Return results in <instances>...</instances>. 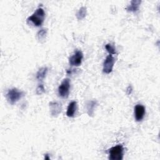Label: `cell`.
Segmentation results:
<instances>
[{
  "mask_svg": "<svg viewBox=\"0 0 160 160\" xmlns=\"http://www.w3.org/2000/svg\"><path fill=\"white\" fill-rule=\"evenodd\" d=\"M45 18L44 11L42 8H38L34 13L28 18V21L31 22L35 26H40L44 22Z\"/></svg>",
  "mask_w": 160,
  "mask_h": 160,
  "instance_id": "6da1fadb",
  "label": "cell"
},
{
  "mask_svg": "<svg viewBox=\"0 0 160 160\" xmlns=\"http://www.w3.org/2000/svg\"><path fill=\"white\" fill-rule=\"evenodd\" d=\"M23 95L24 92L22 91H19L17 88H12L8 90L6 94V98L11 104H14L18 101Z\"/></svg>",
  "mask_w": 160,
  "mask_h": 160,
  "instance_id": "7a4b0ae2",
  "label": "cell"
},
{
  "mask_svg": "<svg viewBox=\"0 0 160 160\" xmlns=\"http://www.w3.org/2000/svg\"><path fill=\"white\" fill-rule=\"evenodd\" d=\"M124 149L122 145L112 147L109 150V159L111 160H121L123 158Z\"/></svg>",
  "mask_w": 160,
  "mask_h": 160,
  "instance_id": "3957f363",
  "label": "cell"
},
{
  "mask_svg": "<svg viewBox=\"0 0 160 160\" xmlns=\"http://www.w3.org/2000/svg\"><path fill=\"white\" fill-rule=\"evenodd\" d=\"M70 80L68 78L64 79L58 88V94L62 98H67L69 94Z\"/></svg>",
  "mask_w": 160,
  "mask_h": 160,
  "instance_id": "277c9868",
  "label": "cell"
},
{
  "mask_svg": "<svg viewBox=\"0 0 160 160\" xmlns=\"http://www.w3.org/2000/svg\"><path fill=\"white\" fill-rule=\"evenodd\" d=\"M114 62H115V60L114 57L111 54L108 55L106 58L103 62L102 71L106 74H109L110 72H111L112 71Z\"/></svg>",
  "mask_w": 160,
  "mask_h": 160,
  "instance_id": "5b68a950",
  "label": "cell"
},
{
  "mask_svg": "<svg viewBox=\"0 0 160 160\" xmlns=\"http://www.w3.org/2000/svg\"><path fill=\"white\" fill-rule=\"evenodd\" d=\"M83 58V54L81 51H76L69 59V62L71 66H79L82 62Z\"/></svg>",
  "mask_w": 160,
  "mask_h": 160,
  "instance_id": "8992f818",
  "label": "cell"
},
{
  "mask_svg": "<svg viewBox=\"0 0 160 160\" xmlns=\"http://www.w3.org/2000/svg\"><path fill=\"white\" fill-rule=\"evenodd\" d=\"M145 114V108L142 104H137L134 107V117L137 121H141Z\"/></svg>",
  "mask_w": 160,
  "mask_h": 160,
  "instance_id": "52a82bcc",
  "label": "cell"
},
{
  "mask_svg": "<svg viewBox=\"0 0 160 160\" xmlns=\"http://www.w3.org/2000/svg\"><path fill=\"white\" fill-rule=\"evenodd\" d=\"M49 109L51 114L52 116H57L61 112V104L56 101H51L49 102Z\"/></svg>",
  "mask_w": 160,
  "mask_h": 160,
  "instance_id": "ba28073f",
  "label": "cell"
},
{
  "mask_svg": "<svg viewBox=\"0 0 160 160\" xmlns=\"http://www.w3.org/2000/svg\"><path fill=\"white\" fill-rule=\"evenodd\" d=\"M77 109V103L75 101H71L68 106V109H67V111H66V115L68 117L70 118H72L74 116V114L76 113V111Z\"/></svg>",
  "mask_w": 160,
  "mask_h": 160,
  "instance_id": "9c48e42d",
  "label": "cell"
},
{
  "mask_svg": "<svg viewBox=\"0 0 160 160\" xmlns=\"http://www.w3.org/2000/svg\"><path fill=\"white\" fill-rule=\"evenodd\" d=\"M141 3V1L139 0H132L131 1L129 5L126 8V10L129 12H136Z\"/></svg>",
  "mask_w": 160,
  "mask_h": 160,
  "instance_id": "30bf717a",
  "label": "cell"
},
{
  "mask_svg": "<svg viewBox=\"0 0 160 160\" xmlns=\"http://www.w3.org/2000/svg\"><path fill=\"white\" fill-rule=\"evenodd\" d=\"M98 103L96 101H90L86 104L87 112L89 116H92L94 114V109L97 106Z\"/></svg>",
  "mask_w": 160,
  "mask_h": 160,
  "instance_id": "8fae6325",
  "label": "cell"
},
{
  "mask_svg": "<svg viewBox=\"0 0 160 160\" xmlns=\"http://www.w3.org/2000/svg\"><path fill=\"white\" fill-rule=\"evenodd\" d=\"M48 68L47 67H42L40 68L36 73V78L38 80H42L47 74L48 72Z\"/></svg>",
  "mask_w": 160,
  "mask_h": 160,
  "instance_id": "7c38bea8",
  "label": "cell"
},
{
  "mask_svg": "<svg viewBox=\"0 0 160 160\" xmlns=\"http://www.w3.org/2000/svg\"><path fill=\"white\" fill-rule=\"evenodd\" d=\"M86 14H87L86 7L82 6L78 11V12L76 13V18L78 20H82V19H84L86 17Z\"/></svg>",
  "mask_w": 160,
  "mask_h": 160,
  "instance_id": "4fadbf2b",
  "label": "cell"
},
{
  "mask_svg": "<svg viewBox=\"0 0 160 160\" xmlns=\"http://www.w3.org/2000/svg\"><path fill=\"white\" fill-rule=\"evenodd\" d=\"M47 30L46 29H41L37 33V38L39 40H44L46 36Z\"/></svg>",
  "mask_w": 160,
  "mask_h": 160,
  "instance_id": "5bb4252c",
  "label": "cell"
},
{
  "mask_svg": "<svg viewBox=\"0 0 160 160\" xmlns=\"http://www.w3.org/2000/svg\"><path fill=\"white\" fill-rule=\"evenodd\" d=\"M105 48L107 50V51L109 53V54H115L116 53V49L114 48V46H113L110 43H108V44H106V46H105Z\"/></svg>",
  "mask_w": 160,
  "mask_h": 160,
  "instance_id": "9a60e30c",
  "label": "cell"
},
{
  "mask_svg": "<svg viewBox=\"0 0 160 160\" xmlns=\"http://www.w3.org/2000/svg\"><path fill=\"white\" fill-rule=\"evenodd\" d=\"M45 92V89L44 87L43 86V84H39L36 90V93L38 95H41L42 94H43Z\"/></svg>",
  "mask_w": 160,
  "mask_h": 160,
  "instance_id": "2e32d148",
  "label": "cell"
},
{
  "mask_svg": "<svg viewBox=\"0 0 160 160\" xmlns=\"http://www.w3.org/2000/svg\"><path fill=\"white\" fill-rule=\"evenodd\" d=\"M44 159H50V158H49V155H48V154H45V156H44Z\"/></svg>",
  "mask_w": 160,
  "mask_h": 160,
  "instance_id": "e0dca14e",
  "label": "cell"
}]
</instances>
